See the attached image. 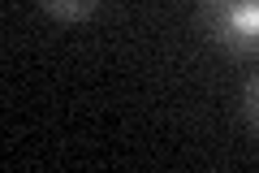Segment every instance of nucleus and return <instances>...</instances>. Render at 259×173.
Returning <instances> with one entry per match:
<instances>
[{
	"label": "nucleus",
	"mask_w": 259,
	"mask_h": 173,
	"mask_svg": "<svg viewBox=\"0 0 259 173\" xmlns=\"http://www.w3.org/2000/svg\"><path fill=\"white\" fill-rule=\"evenodd\" d=\"M44 9L56 18H87L95 9V0H44Z\"/></svg>",
	"instance_id": "2"
},
{
	"label": "nucleus",
	"mask_w": 259,
	"mask_h": 173,
	"mask_svg": "<svg viewBox=\"0 0 259 173\" xmlns=\"http://www.w3.org/2000/svg\"><path fill=\"white\" fill-rule=\"evenodd\" d=\"M242 109H246V121L259 130V74L246 82V91H242Z\"/></svg>",
	"instance_id": "3"
},
{
	"label": "nucleus",
	"mask_w": 259,
	"mask_h": 173,
	"mask_svg": "<svg viewBox=\"0 0 259 173\" xmlns=\"http://www.w3.org/2000/svg\"><path fill=\"white\" fill-rule=\"evenodd\" d=\"M199 22L212 44L238 56L259 52V0H199Z\"/></svg>",
	"instance_id": "1"
}]
</instances>
